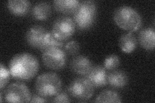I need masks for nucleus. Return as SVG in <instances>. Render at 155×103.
I'll use <instances>...</instances> for the list:
<instances>
[{"instance_id": "1", "label": "nucleus", "mask_w": 155, "mask_h": 103, "mask_svg": "<svg viewBox=\"0 0 155 103\" xmlns=\"http://www.w3.org/2000/svg\"><path fill=\"white\" fill-rule=\"evenodd\" d=\"M40 63L36 56L23 52L14 56L9 63L11 76L16 80L28 81L35 77L39 70Z\"/></svg>"}, {"instance_id": "2", "label": "nucleus", "mask_w": 155, "mask_h": 103, "mask_svg": "<svg viewBox=\"0 0 155 103\" xmlns=\"http://www.w3.org/2000/svg\"><path fill=\"white\" fill-rule=\"evenodd\" d=\"M62 81L56 73L45 72L39 76L35 81V89L36 94L51 99L58 95L61 90Z\"/></svg>"}, {"instance_id": "3", "label": "nucleus", "mask_w": 155, "mask_h": 103, "mask_svg": "<svg viewBox=\"0 0 155 103\" xmlns=\"http://www.w3.org/2000/svg\"><path fill=\"white\" fill-rule=\"evenodd\" d=\"M114 21L117 25L125 31H137L142 25V18L134 8L123 5L116 9L113 15Z\"/></svg>"}, {"instance_id": "4", "label": "nucleus", "mask_w": 155, "mask_h": 103, "mask_svg": "<svg viewBox=\"0 0 155 103\" xmlns=\"http://www.w3.org/2000/svg\"><path fill=\"white\" fill-rule=\"evenodd\" d=\"M97 14L94 2L86 0L80 2L78 8L73 14V20L76 27L81 31L87 30L94 24Z\"/></svg>"}, {"instance_id": "5", "label": "nucleus", "mask_w": 155, "mask_h": 103, "mask_svg": "<svg viewBox=\"0 0 155 103\" xmlns=\"http://www.w3.org/2000/svg\"><path fill=\"white\" fill-rule=\"evenodd\" d=\"M3 99L7 102H29L31 99V94L26 85L16 82L7 86L3 92L1 91L0 100L2 102H3Z\"/></svg>"}, {"instance_id": "6", "label": "nucleus", "mask_w": 155, "mask_h": 103, "mask_svg": "<svg viewBox=\"0 0 155 103\" xmlns=\"http://www.w3.org/2000/svg\"><path fill=\"white\" fill-rule=\"evenodd\" d=\"M67 90L70 96L74 99L85 101L93 95L94 86L85 77H78L71 82Z\"/></svg>"}, {"instance_id": "7", "label": "nucleus", "mask_w": 155, "mask_h": 103, "mask_svg": "<svg viewBox=\"0 0 155 103\" xmlns=\"http://www.w3.org/2000/svg\"><path fill=\"white\" fill-rule=\"evenodd\" d=\"M44 65L49 69L59 70L64 68L67 62V53L61 47H52L42 52Z\"/></svg>"}, {"instance_id": "8", "label": "nucleus", "mask_w": 155, "mask_h": 103, "mask_svg": "<svg viewBox=\"0 0 155 103\" xmlns=\"http://www.w3.org/2000/svg\"><path fill=\"white\" fill-rule=\"evenodd\" d=\"M76 27L73 19L61 16L56 19L52 24L51 33L56 40L64 42L74 34Z\"/></svg>"}, {"instance_id": "9", "label": "nucleus", "mask_w": 155, "mask_h": 103, "mask_svg": "<svg viewBox=\"0 0 155 103\" xmlns=\"http://www.w3.org/2000/svg\"><path fill=\"white\" fill-rule=\"evenodd\" d=\"M47 32L48 31L41 25H33L28 28L26 33V41L31 47L41 50Z\"/></svg>"}, {"instance_id": "10", "label": "nucleus", "mask_w": 155, "mask_h": 103, "mask_svg": "<svg viewBox=\"0 0 155 103\" xmlns=\"http://www.w3.org/2000/svg\"><path fill=\"white\" fill-rule=\"evenodd\" d=\"M85 77L94 87H103L107 85V73L105 68L102 66H93Z\"/></svg>"}, {"instance_id": "11", "label": "nucleus", "mask_w": 155, "mask_h": 103, "mask_svg": "<svg viewBox=\"0 0 155 103\" xmlns=\"http://www.w3.org/2000/svg\"><path fill=\"white\" fill-rule=\"evenodd\" d=\"M93 66L89 59L82 55L76 56L70 62V68L76 74L85 76Z\"/></svg>"}, {"instance_id": "12", "label": "nucleus", "mask_w": 155, "mask_h": 103, "mask_svg": "<svg viewBox=\"0 0 155 103\" xmlns=\"http://www.w3.org/2000/svg\"><path fill=\"white\" fill-rule=\"evenodd\" d=\"M138 40L142 48L147 50H152L155 46L154 28L147 27L140 31Z\"/></svg>"}, {"instance_id": "13", "label": "nucleus", "mask_w": 155, "mask_h": 103, "mask_svg": "<svg viewBox=\"0 0 155 103\" xmlns=\"http://www.w3.org/2000/svg\"><path fill=\"white\" fill-rule=\"evenodd\" d=\"M128 76L120 70H113L107 74V84L116 89L125 87L128 83Z\"/></svg>"}, {"instance_id": "14", "label": "nucleus", "mask_w": 155, "mask_h": 103, "mask_svg": "<svg viewBox=\"0 0 155 103\" xmlns=\"http://www.w3.org/2000/svg\"><path fill=\"white\" fill-rule=\"evenodd\" d=\"M8 11L17 16H23L29 12L31 3L27 0H9L7 2Z\"/></svg>"}, {"instance_id": "15", "label": "nucleus", "mask_w": 155, "mask_h": 103, "mask_svg": "<svg viewBox=\"0 0 155 103\" xmlns=\"http://www.w3.org/2000/svg\"><path fill=\"white\" fill-rule=\"evenodd\" d=\"M80 2L78 0H55L53 2L54 9L64 14H74L78 8Z\"/></svg>"}, {"instance_id": "16", "label": "nucleus", "mask_w": 155, "mask_h": 103, "mask_svg": "<svg viewBox=\"0 0 155 103\" xmlns=\"http://www.w3.org/2000/svg\"><path fill=\"white\" fill-rule=\"evenodd\" d=\"M31 13L32 17L37 20H46L51 14V5L47 2H38L32 7Z\"/></svg>"}, {"instance_id": "17", "label": "nucleus", "mask_w": 155, "mask_h": 103, "mask_svg": "<svg viewBox=\"0 0 155 103\" xmlns=\"http://www.w3.org/2000/svg\"><path fill=\"white\" fill-rule=\"evenodd\" d=\"M119 45L124 52L131 53L137 47V40L132 32L126 33L120 37Z\"/></svg>"}, {"instance_id": "18", "label": "nucleus", "mask_w": 155, "mask_h": 103, "mask_svg": "<svg viewBox=\"0 0 155 103\" xmlns=\"http://www.w3.org/2000/svg\"><path fill=\"white\" fill-rule=\"evenodd\" d=\"M96 102H122V98L117 92L112 90H105L96 97Z\"/></svg>"}, {"instance_id": "19", "label": "nucleus", "mask_w": 155, "mask_h": 103, "mask_svg": "<svg viewBox=\"0 0 155 103\" xmlns=\"http://www.w3.org/2000/svg\"><path fill=\"white\" fill-rule=\"evenodd\" d=\"M64 42L61 41L56 40V39L52 36L51 32L48 31L47 34L46 36V37L45 39L44 43H43V45L41 48L42 52L44 51L46 49L52 48V47H61L63 48L64 46Z\"/></svg>"}, {"instance_id": "20", "label": "nucleus", "mask_w": 155, "mask_h": 103, "mask_svg": "<svg viewBox=\"0 0 155 103\" xmlns=\"http://www.w3.org/2000/svg\"><path fill=\"white\" fill-rule=\"evenodd\" d=\"M120 57L115 54L107 57L104 61V67L107 70H116L120 65Z\"/></svg>"}, {"instance_id": "21", "label": "nucleus", "mask_w": 155, "mask_h": 103, "mask_svg": "<svg viewBox=\"0 0 155 103\" xmlns=\"http://www.w3.org/2000/svg\"><path fill=\"white\" fill-rule=\"evenodd\" d=\"M0 68V90H3L5 88L11 75L9 69H7L2 63H1Z\"/></svg>"}, {"instance_id": "22", "label": "nucleus", "mask_w": 155, "mask_h": 103, "mask_svg": "<svg viewBox=\"0 0 155 103\" xmlns=\"http://www.w3.org/2000/svg\"><path fill=\"white\" fill-rule=\"evenodd\" d=\"M80 45L79 43L74 40H72L67 42L64 46V50L69 55H76L80 51Z\"/></svg>"}, {"instance_id": "23", "label": "nucleus", "mask_w": 155, "mask_h": 103, "mask_svg": "<svg viewBox=\"0 0 155 103\" xmlns=\"http://www.w3.org/2000/svg\"><path fill=\"white\" fill-rule=\"evenodd\" d=\"M69 94H67L66 91H61L53 97V99L51 101L52 102H71V100L70 99Z\"/></svg>"}, {"instance_id": "24", "label": "nucleus", "mask_w": 155, "mask_h": 103, "mask_svg": "<svg viewBox=\"0 0 155 103\" xmlns=\"http://www.w3.org/2000/svg\"><path fill=\"white\" fill-rule=\"evenodd\" d=\"M48 101L47 99L45 97H43L42 96L38 95V94H34L31 95V99L30 101V102H48Z\"/></svg>"}]
</instances>
